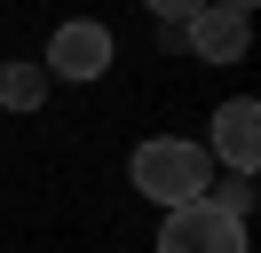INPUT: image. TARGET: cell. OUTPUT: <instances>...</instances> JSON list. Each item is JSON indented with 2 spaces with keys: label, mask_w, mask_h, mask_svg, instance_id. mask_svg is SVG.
Instances as JSON below:
<instances>
[{
  "label": "cell",
  "mask_w": 261,
  "mask_h": 253,
  "mask_svg": "<svg viewBox=\"0 0 261 253\" xmlns=\"http://www.w3.org/2000/svg\"><path fill=\"white\" fill-rule=\"evenodd\" d=\"M182 32H190L198 63H238L245 40H253V16H245L238 0H222V8H190V16H182Z\"/></svg>",
  "instance_id": "5b68a950"
},
{
  "label": "cell",
  "mask_w": 261,
  "mask_h": 253,
  "mask_svg": "<svg viewBox=\"0 0 261 253\" xmlns=\"http://www.w3.org/2000/svg\"><path fill=\"white\" fill-rule=\"evenodd\" d=\"M214 158H222L238 182H253V158H261V103L253 95H229L214 111Z\"/></svg>",
  "instance_id": "277c9868"
},
{
  "label": "cell",
  "mask_w": 261,
  "mask_h": 253,
  "mask_svg": "<svg viewBox=\"0 0 261 253\" xmlns=\"http://www.w3.org/2000/svg\"><path fill=\"white\" fill-rule=\"evenodd\" d=\"M127 174H135V190H143L150 206H198L206 198V182H214V158H206V142H182V135H159V142H143V150L127 158Z\"/></svg>",
  "instance_id": "6da1fadb"
},
{
  "label": "cell",
  "mask_w": 261,
  "mask_h": 253,
  "mask_svg": "<svg viewBox=\"0 0 261 253\" xmlns=\"http://www.w3.org/2000/svg\"><path fill=\"white\" fill-rule=\"evenodd\" d=\"M40 71H48V79H103V71H111V32H103V24H56Z\"/></svg>",
  "instance_id": "3957f363"
},
{
  "label": "cell",
  "mask_w": 261,
  "mask_h": 253,
  "mask_svg": "<svg viewBox=\"0 0 261 253\" xmlns=\"http://www.w3.org/2000/svg\"><path fill=\"white\" fill-rule=\"evenodd\" d=\"M40 95H48V71L40 63H0V103L8 111H40Z\"/></svg>",
  "instance_id": "8992f818"
},
{
  "label": "cell",
  "mask_w": 261,
  "mask_h": 253,
  "mask_svg": "<svg viewBox=\"0 0 261 253\" xmlns=\"http://www.w3.org/2000/svg\"><path fill=\"white\" fill-rule=\"evenodd\" d=\"M159 253H245V221L214 214L206 198H198V206H174L166 230H159Z\"/></svg>",
  "instance_id": "7a4b0ae2"
},
{
  "label": "cell",
  "mask_w": 261,
  "mask_h": 253,
  "mask_svg": "<svg viewBox=\"0 0 261 253\" xmlns=\"http://www.w3.org/2000/svg\"><path fill=\"white\" fill-rule=\"evenodd\" d=\"M206 206H214V214H229V221H245V206H253V182H238V174H229V182H206Z\"/></svg>",
  "instance_id": "52a82bcc"
}]
</instances>
